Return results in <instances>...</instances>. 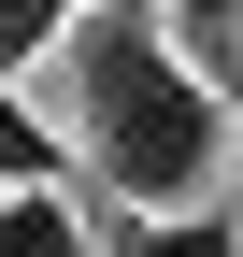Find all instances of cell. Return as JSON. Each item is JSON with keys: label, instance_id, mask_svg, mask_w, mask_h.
I'll return each instance as SVG.
<instances>
[{"label": "cell", "instance_id": "2", "mask_svg": "<svg viewBox=\"0 0 243 257\" xmlns=\"http://www.w3.org/2000/svg\"><path fill=\"white\" fill-rule=\"evenodd\" d=\"M114 257H243V200H200V214H100Z\"/></svg>", "mask_w": 243, "mask_h": 257}, {"label": "cell", "instance_id": "6", "mask_svg": "<svg viewBox=\"0 0 243 257\" xmlns=\"http://www.w3.org/2000/svg\"><path fill=\"white\" fill-rule=\"evenodd\" d=\"M158 15H172V43H186L200 72H215V57L243 43V0H158Z\"/></svg>", "mask_w": 243, "mask_h": 257}, {"label": "cell", "instance_id": "1", "mask_svg": "<svg viewBox=\"0 0 243 257\" xmlns=\"http://www.w3.org/2000/svg\"><path fill=\"white\" fill-rule=\"evenodd\" d=\"M29 100L57 114L72 172L100 186L114 214H200L229 186V143H243L229 86L172 43L158 0H86V29L29 72Z\"/></svg>", "mask_w": 243, "mask_h": 257}, {"label": "cell", "instance_id": "5", "mask_svg": "<svg viewBox=\"0 0 243 257\" xmlns=\"http://www.w3.org/2000/svg\"><path fill=\"white\" fill-rule=\"evenodd\" d=\"M72 29H86V0H0V86H29Z\"/></svg>", "mask_w": 243, "mask_h": 257}, {"label": "cell", "instance_id": "4", "mask_svg": "<svg viewBox=\"0 0 243 257\" xmlns=\"http://www.w3.org/2000/svg\"><path fill=\"white\" fill-rule=\"evenodd\" d=\"M0 257H86L72 186H0Z\"/></svg>", "mask_w": 243, "mask_h": 257}, {"label": "cell", "instance_id": "3", "mask_svg": "<svg viewBox=\"0 0 243 257\" xmlns=\"http://www.w3.org/2000/svg\"><path fill=\"white\" fill-rule=\"evenodd\" d=\"M0 186H72V143L29 86H0Z\"/></svg>", "mask_w": 243, "mask_h": 257}]
</instances>
